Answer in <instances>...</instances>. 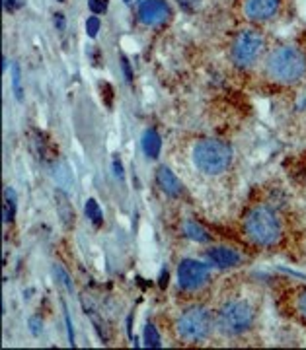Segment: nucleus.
<instances>
[{"instance_id":"393cba45","label":"nucleus","mask_w":306,"mask_h":350,"mask_svg":"<svg viewBox=\"0 0 306 350\" xmlns=\"http://www.w3.org/2000/svg\"><path fill=\"white\" fill-rule=\"evenodd\" d=\"M64 321H66L68 340H71V345L75 347V329H73V319H71V315H68V312H66V308H64Z\"/></svg>"},{"instance_id":"39448f33","label":"nucleus","mask_w":306,"mask_h":350,"mask_svg":"<svg viewBox=\"0 0 306 350\" xmlns=\"http://www.w3.org/2000/svg\"><path fill=\"white\" fill-rule=\"evenodd\" d=\"M266 47H268L266 38L259 29H255V27L240 29L230 43V61L236 68L248 70L255 63L262 61Z\"/></svg>"},{"instance_id":"cd10ccee","label":"nucleus","mask_w":306,"mask_h":350,"mask_svg":"<svg viewBox=\"0 0 306 350\" xmlns=\"http://www.w3.org/2000/svg\"><path fill=\"white\" fill-rule=\"evenodd\" d=\"M142 2H144V0H125V4H127V6H131V8H135V6H140Z\"/></svg>"},{"instance_id":"b1692460","label":"nucleus","mask_w":306,"mask_h":350,"mask_svg":"<svg viewBox=\"0 0 306 350\" xmlns=\"http://www.w3.org/2000/svg\"><path fill=\"white\" fill-rule=\"evenodd\" d=\"M24 6V0H4V10L6 12H16Z\"/></svg>"},{"instance_id":"6e6552de","label":"nucleus","mask_w":306,"mask_h":350,"mask_svg":"<svg viewBox=\"0 0 306 350\" xmlns=\"http://www.w3.org/2000/svg\"><path fill=\"white\" fill-rule=\"evenodd\" d=\"M242 16L252 24L271 22L281 10V0H242Z\"/></svg>"},{"instance_id":"bb28decb","label":"nucleus","mask_w":306,"mask_h":350,"mask_svg":"<svg viewBox=\"0 0 306 350\" xmlns=\"http://www.w3.org/2000/svg\"><path fill=\"white\" fill-rule=\"evenodd\" d=\"M29 325H31V333L38 337V335H41V319H38V317H31V321H29Z\"/></svg>"},{"instance_id":"f3484780","label":"nucleus","mask_w":306,"mask_h":350,"mask_svg":"<svg viewBox=\"0 0 306 350\" xmlns=\"http://www.w3.org/2000/svg\"><path fill=\"white\" fill-rule=\"evenodd\" d=\"M142 340H144V347L149 349H158L162 342H160V335H158V329L153 323H146L144 331H142Z\"/></svg>"},{"instance_id":"f257e3e1","label":"nucleus","mask_w":306,"mask_h":350,"mask_svg":"<svg viewBox=\"0 0 306 350\" xmlns=\"http://www.w3.org/2000/svg\"><path fill=\"white\" fill-rule=\"evenodd\" d=\"M264 76L279 86L298 84L306 78V51L293 43H285L269 51L264 61Z\"/></svg>"},{"instance_id":"0eeeda50","label":"nucleus","mask_w":306,"mask_h":350,"mask_svg":"<svg viewBox=\"0 0 306 350\" xmlns=\"http://www.w3.org/2000/svg\"><path fill=\"white\" fill-rule=\"evenodd\" d=\"M211 280L209 267L197 259H183L178 265V286L181 292H197Z\"/></svg>"},{"instance_id":"a211bd4d","label":"nucleus","mask_w":306,"mask_h":350,"mask_svg":"<svg viewBox=\"0 0 306 350\" xmlns=\"http://www.w3.org/2000/svg\"><path fill=\"white\" fill-rule=\"evenodd\" d=\"M293 310L294 313L303 319L306 323V286L305 288H298L296 292H294V298H293Z\"/></svg>"},{"instance_id":"f03ea898","label":"nucleus","mask_w":306,"mask_h":350,"mask_svg":"<svg viewBox=\"0 0 306 350\" xmlns=\"http://www.w3.org/2000/svg\"><path fill=\"white\" fill-rule=\"evenodd\" d=\"M244 238L255 247L271 250L283 238V220L269 204H254L242 218Z\"/></svg>"},{"instance_id":"5701e85b","label":"nucleus","mask_w":306,"mask_h":350,"mask_svg":"<svg viewBox=\"0 0 306 350\" xmlns=\"http://www.w3.org/2000/svg\"><path fill=\"white\" fill-rule=\"evenodd\" d=\"M112 170H114V175L119 179V181H123V177H125V172H123V163L119 160V156H115L114 162H112Z\"/></svg>"},{"instance_id":"dca6fc26","label":"nucleus","mask_w":306,"mask_h":350,"mask_svg":"<svg viewBox=\"0 0 306 350\" xmlns=\"http://www.w3.org/2000/svg\"><path fill=\"white\" fill-rule=\"evenodd\" d=\"M84 213H86V218H88L92 224L96 228H100L103 224V213L100 208V204L94 199L86 200V206H84Z\"/></svg>"},{"instance_id":"4be33fe9","label":"nucleus","mask_w":306,"mask_h":350,"mask_svg":"<svg viewBox=\"0 0 306 350\" xmlns=\"http://www.w3.org/2000/svg\"><path fill=\"white\" fill-rule=\"evenodd\" d=\"M107 4H110V0H88V8L96 16H102L107 10Z\"/></svg>"},{"instance_id":"412c9836","label":"nucleus","mask_w":306,"mask_h":350,"mask_svg":"<svg viewBox=\"0 0 306 350\" xmlns=\"http://www.w3.org/2000/svg\"><path fill=\"white\" fill-rule=\"evenodd\" d=\"M12 86H14V92H16V100H22L24 98V90L20 86V68L14 64L12 68Z\"/></svg>"},{"instance_id":"ddd939ff","label":"nucleus","mask_w":306,"mask_h":350,"mask_svg":"<svg viewBox=\"0 0 306 350\" xmlns=\"http://www.w3.org/2000/svg\"><path fill=\"white\" fill-rule=\"evenodd\" d=\"M160 150H162V138L158 135V131L156 129H146L142 133V152H144V156L154 160V158H158Z\"/></svg>"},{"instance_id":"20e7f679","label":"nucleus","mask_w":306,"mask_h":350,"mask_svg":"<svg viewBox=\"0 0 306 350\" xmlns=\"http://www.w3.org/2000/svg\"><path fill=\"white\" fill-rule=\"evenodd\" d=\"M193 165L205 175L225 174L232 163V148L225 140L203 138L195 142L192 150Z\"/></svg>"},{"instance_id":"423d86ee","label":"nucleus","mask_w":306,"mask_h":350,"mask_svg":"<svg viewBox=\"0 0 306 350\" xmlns=\"http://www.w3.org/2000/svg\"><path fill=\"white\" fill-rule=\"evenodd\" d=\"M213 327H215V313L201 304H193L186 308L176 321L178 337L186 342H201L211 335Z\"/></svg>"},{"instance_id":"c85d7f7f","label":"nucleus","mask_w":306,"mask_h":350,"mask_svg":"<svg viewBox=\"0 0 306 350\" xmlns=\"http://www.w3.org/2000/svg\"><path fill=\"white\" fill-rule=\"evenodd\" d=\"M59 2H64V0H59Z\"/></svg>"},{"instance_id":"9b49d317","label":"nucleus","mask_w":306,"mask_h":350,"mask_svg":"<svg viewBox=\"0 0 306 350\" xmlns=\"http://www.w3.org/2000/svg\"><path fill=\"white\" fill-rule=\"evenodd\" d=\"M156 183H158V187L162 189L168 197H172V199H179V197L183 195V185H181V181L174 175V172H170L164 165H160V167L156 170Z\"/></svg>"},{"instance_id":"7ed1b4c3","label":"nucleus","mask_w":306,"mask_h":350,"mask_svg":"<svg viewBox=\"0 0 306 350\" xmlns=\"http://www.w3.org/2000/svg\"><path fill=\"white\" fill-rule=\"evenodd\" d=\"M255 323V308L248 298H227L215 312V327L227 337H242Z\"/></svg>"},{"instance_id":"4468645a","label":"nucleus","mask_w":306,"mask_h":350,"mask_svg":"<svg viewBox=\"0 0 306 350\" xmlns=\"http://www.w3.org/2000/svg\"><path fill=\"white\" fill-rule=\"evenodd\" d=\"M183 234H186L190 239H193V241H199V243H207V241H211V236L207 234V230L201 228L199 224L192 222V220L183 224Z\"/></svg>"},{"instance_id":"aec40b11","label":"nucleus","mask_w":306,"mask_h":350,"mask_svg":"<svg viewBox=\"0 0 306 350\" xmlns=\"http://www.w3.org/2000/svg\"><path fill=\"white\" fill-rule=\"evenodd\" d=\"M53 269H55V275H57V278H59V280L64 284V288H66L68 292H75V284H73L71 276L66 275V271H64L63 267H61V265H55Z\"/></svg>"},{"instance_id":"1a4fd4ad","label":"nucleus","mask_w":306,"mask_h":350,"mask_svg":"<svg viewBox=\"0 0 306 350\" xmlns=\"http://www.w3.org/2000/svg\"><path fill=\"white\" fill-rule=\"evenodd\" d=\"M172 10L166 0H144L139 6V20L142 25L160 27L170 20Z\"/></svg>"},{"instance_id":"6ab92c4d","label":"nucleus","mask_w":306,"mask_h":350,"mask_svg":"<svg viewBox=\"0 0 306 350\" xmlns=\"http://www.w3.org/2000/svg\"><path fill=\"white\" fill-rule=\"evenodd\" d=\"M100 29H102V22H100V18L94 14V16H90L88 20H86V33H88V38H96L98 33H100Z\"/></svg>"},{"instance_id":"f8f14e48","label":"nucleus","mask_w":306,"mask_h":350,"mask_svg":"<svg viewBox=\"0 0 306 350\" xmlns=\"http://www.w3.org/2000/svg\"><path fill=\"white\" fill-rule=\"evenodd\" d=\"M55 206H57V214H59L64 228H73L75 220H77V214H75V208L71 204L68 195L64 191H61V189L55 191Z\"/></svg>"},{"instance_id":"a878e982","label":"nucleus","mask_w":306,"mask_h":350,"mask_svg":"<svg viewBox=\"0 0 306 350\" xmlns=\"http://www.w3.org/2000/svg\"><path fill=\"white\" fill-rule=\"evenodd\" d=\"M121 68H123L125 80H127V82H133V68H131V63L127 61V57H121Z\"/></svg>"},{"instance_id":"2eb2a0df","label":"nucleus","mask_w":306,"mask_h":350,"mask_svg":"<svg viewBox=\"0 0 306 350\" xmlns=\"http://www.w3.org/2000/svg\"><path fill=\"white\" fill-rule=\"evenodd\" d=\"M16 214V193L8 187L4 191V206H2V216H4V224H10Z\"/></svg>"},{"instance_id":"9d476101","label":"nucleus","mask_w":306,"mask_h":350,"mask_svg":"<svg viewBox=\"0 0 306 350\" xmlns=\"http://www.w3.org/2000/svg\"><path fill=\"white\" fill-rule=\"evenodd\" d=\"M207 261L211 262L213 267H217V269H232V267L242 265L244 257L232 247L218 245V247H211L207 251Z\"/></svg>"}]
</instances>
